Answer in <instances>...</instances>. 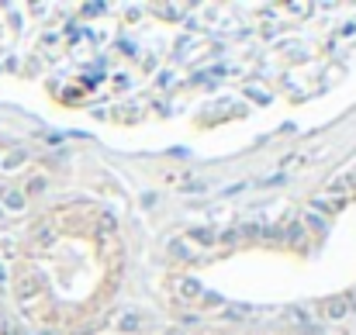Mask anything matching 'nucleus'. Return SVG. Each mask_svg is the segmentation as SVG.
Instances as JSON below:
<instances>
[{"mask_svg":"<svg viewBox=\"0 0 356 335\" xmlns=\"http://www.w3.org/2000/svg\"><path fill=\"white\" fill-rule=\"evenodd\" d=\"M121 328H128V332H132V328H139V315H135V311H128V315L121 318Z\"/></svg>","mask_w":356,"mask_h":335,"instance_id":"obj_6","label":"nucleus"},{"mask_svg":"<svg viewBox=\"0 0 356 335\" xmlns=\"http://www.w3.org/2000/svg\"><path fill=\"white\" fill-rule=\"evenodd\" d=\"M190 238H197V242H204V245H208V242H215V232H211V228H194V232H190Z\"/></svg>","mask_w":356,"mask_h":335,"instance_id":"obj_4","label":"nucleus"},{"mask_svg":"<svg viewBox=\"0 0 356 335\" xmlns=\"http://www.w3.org/2000/svg\"><path fill=\"white\" fill-rule=\"evenodd\" d=\"M4 204H7L11 211H21V207H24V194H7V197H4Z\"/></svg>","mask_w":356,"mask_h":335,"instance_id":"obj_3","label":"nucleus"},{"mask_svg":"<svg viewBox=\"0 0 356 335\" xmlns=\"http://www.w3.org/2000/svg\"><path fill=\"white\" fill-rule=\"evenodd\" d=\"M249 315H253V308H246V304H235L225 311V318H249Z\"/></svg>","mask_w":356,"mask_h":335,"instance_id":"obj_5","label":"nucleus"},{"mask_svg":"<svg viewBox=\"0 0 356 335\" xmlns=\"http://www.w3.org/2000/svg\"><path fill=\"white\" fill-rule=\"evenodd\" d=\"M180 290H183V297H197L201 294V283L194 280V276H187V280L180 283Z\"/></svg>","mask_w":356,"mask_h":335,"instance_id":"obj_2","label":"nucleus"},{"mask_svg":"<svg viewBox=\"0 0 356 335\" xmlns=\"http://www.w3.org/2000/svg\"><path fill=\"white\" fill-rule=\"evenodd\" d=\"M0 215H4V211H0Z\"/></svg>","mask_w":356,"mask_h":335,"instance_id":"obj_11","label":"nucleus"},{"mask_svg":"<svg viewBox=\"0 0 356 335\" xmlns=\"http://www.w3.org/2000/svg\"><path fill=\"white\" fill-rule=\"evenodd\" d=\"M166 335H183V328H170V332H166Z\"/></svg>","mask_w":356,"mask_h":335,"instance_id":"obj_10","label":"nucleus"},{"mask_svg":"<svg viewBox=\"0 0 356 335\" xmlns=\"http://www.w3.org/2000/svg\"><path fill=\"white\" fill-rule=\"evenodd\" d=\"M284 235L291 238V242H301V235H304V228H301V225H287V232H284Z\"/></svg>","mask_w":356,"mask_h":335,"instance_id":"obj_7","label":"nucleus"},{"mask_svg":"<svg viewBox=\"0 0 356 335\" xmlns=\"http://www.w3.org/2000/svg\"><path fill=\"white\" fill-rule=\"evenodd\" d=\"M325 315L332 318V321L346 318V315H349V301H346V297H332V301L325 304Z\"/></svg>","mask_w":356,"mask_h":335,"instance_id":"obj_1","label":"nucleus"},{"mask_svg":"<svg viewBox=\"0 0 356 335\" xmlns=\"http://www.w3.org/2000/svg\"><path fill=\"white\" fill-rule=\"evenodd\" d=\"M170 253H173V256H183V259H187V249H183L180 242H170Z\"/></svg>","mask_w":356,"mask_h":335,"instance_id":"obj_8","label":"nucleus"},{"mask_svg":"<svg viewBox=\"0 0 356 335\" xmlns=\"http://www.w3.org/2000/svg\"><path fill=\"white\" fill-rule=\"evenodd\" d=\"M291 11H294V14H308L311 7H308V4H291Z\"/></svg>","mask_w":356,"mask_h":335,"instance_id":"obj_9","label":"nucleus"}]
</instances>
